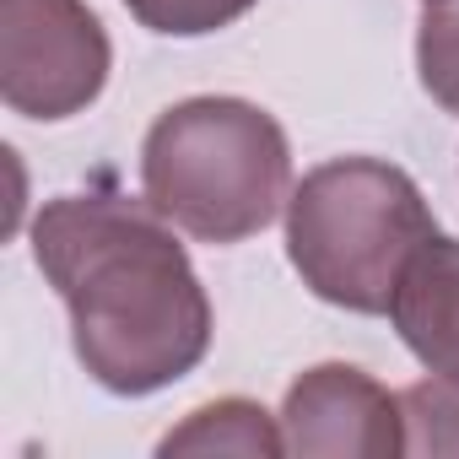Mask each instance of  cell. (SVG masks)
Segmentation results:
<instances>
[{
  "mask_svg": "<svg viewBox=\"0 0 459 459\" xmlns=\"http://www.w3.org/2000/svg\"><path fill=\"white\" fill-rule=\"evenodd\" d=\"M437 233L416 178L384 157H335L287 195V260L346 314H389L411 255Z\"/></svg>",
  "mask_w": 459,
  "mask_h": 459,
  "instance_id": "3",
  "label": "cell"
},
{
  "mask_svg": "<svg viewBox=\"0 0 459 459\" xmlns=\"http://www.w3.org/2000/svg\"><path fill=\"white\" fill-rule=\"evenodd\" d=\"M416 71L443 114H459V0H427L416 28Z\"/></svg>",
  "mask_w": 459,
  "mask_h": 459,
  "instance_id": "9",
  "label": "cell"
},
{
  "mask_svg": "<svg viewBox=\"0 0 459 459\" xmlns=\"http://www.w3.org/2000/svg\"><path fill=\"white\" fill-rule=\"evenodd\" d=\"M157 454H244V459H276L287 454V432H281V416H271L260 400H244V394H227V400H211L200 411H189L162 443Z\"/></svg>",
  "mask_w": 459,
  "mask_h": 459,
  "instance_id": "7",
  "label": "cell"
},
{
  "mask_svg": "<svg viewBox=\"0 0 459 459\" xmlns=\"http://www.w3.org/2000/svg\"><path fill=\"white\" fill-rule=\"evenodd\" d=\"M114 44L87 0H0V98L12 114L55 125L108 87Z\"/></svg>",
  "mask_w": 459,
  "mask_h": 459,
  "instance_id": "4",
  "label": "cell"
},
{
  "mask_svg": "<svg viewBox=\"0 0 459 459\" xmlns=\"http://www.w3.org/2000/svg\"><path fill=\"white\" fill-rule=\"evenodd\" d=\"M119 6L162 39H205L255 12V0H119Z\"/></svg>",
  "mask_w": 459,
  "mask_h": 459,
  "instance_id": "10",
  "label": "cell"
},
{
  "mask_svg": "<svg viewBox=\"0 0 459 459\" xmlns=\"http://www.w3.org/2000/svg\"><path fill=\"white\" fill-rule=\"evenodd\" d=\"M389 319H394L405 351L427 373L459 378V238L432 233L411 255V265L394 287Z\"/></svg>",
  "mask_w": 459,
  "mask_h": 459,
  "instance_id": "6",
  "label": "cell"
},
{
  "mask_svg": "<svg viewBox=\"0 0 459 459\" xmlns=\"http://www.w3.org/2000/svg\"><path fill=\"white\" fill-rule=\"evenodd\" d=\"M287 454L303 459H389L405 454L400 394H389L357 362H319L292 378L281 405Z\"/></svg>",
  "mask_w": 459,
  "mask_h": 459,
  "instance_id": "5",
  "label": "cell"
},
{
  "mask_svg": "<svg viewBox=\"0 0 459 459\" xmlns=\"http://www.w3.org/2000/svg\"><path fill=\"white\" fill-rule=\"evenodd\" d=\"M141 195L200 244H244L287 211V130L249 98H184L141 141Z\"/></svg>",
  "mask_w": 459,
  "mask_h": 459,
  "instance_id": "2",
  "label": "cell"
},
{
  "mask_svg": "<svg viewBox=\"0 0 459 459\" xmlns=\"http://www.w3.org/2000/svg\"><path fill=\"white\" fill-rule=\"evenodd\" d=\"M405 454H459V378H421L400 389Z\"/></svg>",
  "mask_w": 459,
  "mask_h": 459,
  "instance_id": "8",
  "label": "cell"
},
{
  "mask_svg": "<svg viewBox=\"0 0 459 459\" xmlns=\"http://www.w3.org/2000/svg\"><path fill=\"white\" fill-rule=\"evenodd\" d=\"M33 255L71 314L76 362L125 400L189 378L211 351V298L141 195H55L33 216Z\"/></svg>",
  "mask_w": 459,
  "mask_h": 459,
  "instance_id": "1",
  "label": "cell"
}]
</instances>
